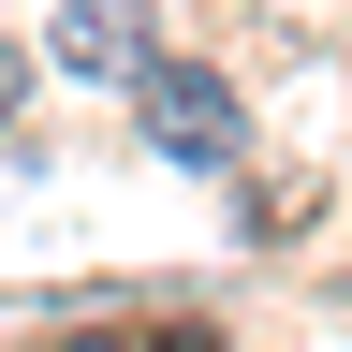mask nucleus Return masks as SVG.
Segmentation results:
<instances>
[{
	"label": "nucleus",
	"instance_id": "nucleus-1",
	"mask_svg": "<svg viewBox=\"0 0 352 352\" xmlns=\"http://www.w3.org/2000/svg\"><path fill=\"white\" fill-rule=\"evenodd\" d=\"M147 132H162L176 162H235V147H250L235 88H220V74H162V59H147Z\"/></svg>",
	"mask_w": 352,
	"mask_h": 352
},
{
	"label": "nucleus",
	"instance_id": "nucleus-2",
	"mask_svg": "<svg viewBox=\"0 0 352 352\" xmlns=\"http://www.w3.org/2000/svg\"><path fill=\"white\" fill-rule=\"evenodd\" d=\"M162 44H147V15L132 0H59V74H147Z\"/></svg>",
	"mask_w": 352,
	"mask_h": 352
},
{
	"label": "nucleus",
	"instance_id": "nucleus-3",
	"mask_svg": "<svg viewBox=\"0 0 352 352\" xmlns=\"http://www.w3.org/2000/svg\"><path fill=\"white\" fill-rule=\"evenodd\" d=\"M15 103H30V59H15V44H0V118H15Z\"/></svg>",
	"mask_w": 352,
	"mask_h": 352
},
{
	"label": "nucleus",
	"instance_id": "nucleus-4",
	"mask_svg": "<svg viewBox=\"0 0 352 352\" xmlns=\"http://www.w3.org/2000/svg\"><path fill=\"white\" fill-rule=\"evenodd\" d=\"M74 352H132V338H74Z\"/></svg>",
	"mask_w": 352,
	"mask_h": 352
}]
</instances>
